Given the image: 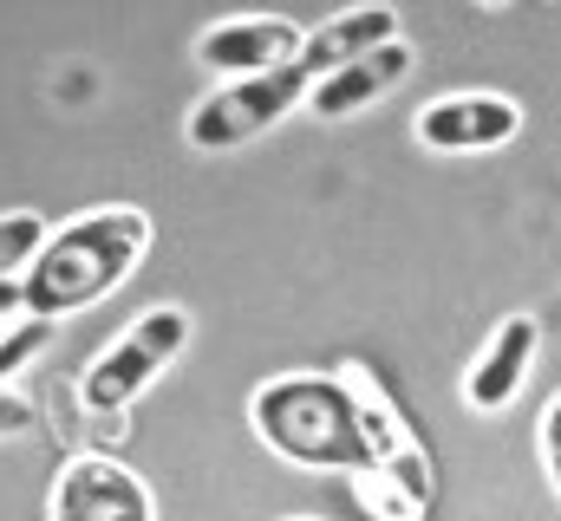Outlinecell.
Listing matches in <instances>:
<instances>
[{
  "instance_id": "cell-11",
  "label": "cell",
  "mask_w": 561,
  "mask_h": 521,
  "mask_svg": "<svg viewBox=\"0 0 561 521\" xmlns=\"http://www.w3.org/2000/svg\"><path fill=\"white\" fill-rule=\"evenodd\" d=\"M46 216L39 209H7L0 216V320H26V267L46 248Z\"/></svg>"
},
{
  "instance_id": "cell-1",
  "label": "cell",
  "mask_w": 561,
  "mask_h": 521,
  "mask_svg": "<svg viewBox=\"0 0 561 521\" xmlns=\"http://www.w3.org/2000/svg\"><path fill=\"white\" fill-rule=\"evenodd\" d=\"M144 248H150V216L131 209V202H112V209L59 222L46 235L39 260L26 267V313L59 326L66 313L99 306L105 293H118L138 274Z\"/></svg>"
},
{
  "instance_id": "cell-10",
  "label": "cell",
  "mask_w": 561,
  "mask_h": 521,
  "mask_svg": "<svg viewBox=\"0 0 561 521\" xmlns=\"http://www.w3.org/2000/svg\"><path fill=\"white\" fill-rule=\"evenodd\" d=\"M405 72H412V46H405V39H392V46H379V53H366V59H353V66L327 72L320 85H307V112H313L320 125H340V118L366 112L373 99H386Z\"/></svg>"
},
{
  "instance_id": "cell-6",
  "label": "cell",
  "mask_w": 561,
  "mask_h": 521,
  "mask_svg": "<svg viewBox=\"0 0 561 521\" xmlns=\"http://www.w3.org/2000/svg\"><path fill=\"white\" fill-rule=\"evenodd\" d=\"M307 46V33L287 20V13H236V20H216L203 26L196 39V59L222 79H262V72H280L294 66Z\"/></svg>"
},
{
  "instance_id": "cell-16",
  "label": "cell",
  "mask_w": 561,
  "mask_h": 521,
  "mask_svg": "<svg viewBox=\"0 0 561 521\" xmlns=\"http://www.w3.org/2000/svg\"><path fill=\"white\" fill-rule=\"evenodd\" d=\"M287 521H313V516H287Z\"/></svg>"
},
{
  "instance_id": "cell-7",
  "label": "cell",
  "mask_w": 561,
  "mask_h": 521,
  "mask_svg": "<svg viewBox=\"0 0 561 521\" xmlns=\"http://www.w3.org/2000/svg\"><path fill=\"white\" fill-rule=\"evenodd\" d=\"M412 130L424 150H503L523 130V105L503 92H444L419 112Z\"/></svg>"
},
{
  "instance_id": "cell-14",
  "label": "cell",
  "mask_w": 561,
  "mask_h": 521,
  "mask_svg": "<svg viewBox=\"0 0 561 521\" xmlns=\"http://www.w3.org/2000/svg\"><path fill=\"white\" fill-rule=\"evenodd\" d=\"M542 470H549V483H556V496H561V391L542 410Z\"/></svg>"
},
{
  "instance_id": "cell-9",
  "label": "cell",
  "mask_w": 561,
  "mask_h": 521,
  "mask_svg": "<svg viewBox=\"0 0 561 521\" xmlns=\"http://www.w3.org/2000/svg\"><path fill=\"white\" fill-rule=\"evenodd\" d=\"M392 39H399V13L392 7H346V13H333V20H320L307 33L294 66L307 72V85H320L327 72H340V66H353V59H366V53H379Z\"/></svg>"
},
{
  "instance_id": "cell-13",
  "label": "cell",
  "mask_w": 561,
  "mask_h": 521,
  "mask_svg": "<svg viewBox=\"0 0 561 521\" xmlns=\"http://www.w3.org/2000/svg\"><path fill=\"white\" fill-rule=\"evenodd\" d=\"M353 496H359L379 521H419L424 516L419 496H412V489H399V483H392V476H379V470H359V476H353Z\"/></svg>"
},
{
  "instance_id": "cell-5",
  "label": "cell",
  "mask_w": 561,
  "mask_h": 521,
  "mask_svg": "<svg viewBox=\"0 0 561 521\" xmlns=\"http://www.w3.org/2000/svg\"><path fill=\"white\" fill-rule=\"evenodd\" d=\"M53 521H157V502L118 456L79 450L53 483Z\"/></svg>"
},
{
  "instance_id": "cell-17",
  "label": "cell",
  "mask_w": 561,
  "mask_h": 521,
  "mask_svg": "<svg viewBox=\"0 0 561 521\" xmlns=\"http://www.w3.org/2000/svg\"><path fill=\"white\" fill-rule=\"evenodd\" d=\"M0 333H7V320H0Z\"/></svg>"
},
{
  "instance_id": "cell-12",
  "label": "cell",
  "mask_w": 561,
  "mask_h": 521,
  "mask_svg": "<svg viewBox=\"0 0 561 521\" xmlns=\"http://www.w3.org/2000/svg\"><path fill=\"white\" fill-rule=\"evenodd\" d=\"M53 333H59V326H53V320H39V313L13 320V326L0 333V385H7L13 372H26V366H33V359L53 346Z\"/></svg>"
},
{
  "instance_id": "cell-15",
  "label": "cell",
  "mask_w": 561,
  "mask_h": 521,
  "mask_svg": "<svg viewBox=\"0 0 561 521\" xmlns=\"http://www.w3.org/2000/svg\"><path fill=\"white\" fill-rule=\"evenodd\" d=\"M33 424H39V410H33L26 397H13V391L0 385V443H7V437H26Z\"/></svg>"
},
{
  "instance_id": "cell-2",
  "label": "cell",
  "mask_w": 561,
  "mask_h": 521,
  "mask_svg": "<svg viewBox=\"0 0 561 521\" xmlns=\"http://www.w3.org/2000/svg\"><path fill=\"white\" fill-rule=\"evenodd\" d=\"M255 437L294 470H373V443L359 430V404L340 372H280L249 397Z\"/></svg>"
},
{
  "instance_id": "cell-4",
  "label": "cell",
  "mask_w": 561,
  "mask_h": 521,
  "mask_svg": "<svg viewBox=\"0 0 561 521\" xmlns=\"http://www.w3.org/2000/svg\"><path fill=\"white\" fill-rule=\"evenodd\" d=\"M294 105H307V72H300V66H280V72H262V79H229V85H216L209 99L190 105L183 143L203 150V157L236 150V143H255V137L275 130Z\"/></svg>"
},
{
  "instance_id": "cell-8",
  "label": "cell",
  "mask_w": 561,
  "mask_h": 521,
  "mask_svg": "<svg viewBox=\"0 0 561 521\" xmlns=\"http://www.w3.org/2000/svg\"><path fill=\"white\" fill-rule=\"evenodd\" d=\"M536 352H542V326H536V313H510L490 339H483V352H477V366L463 372V404L470 410H510L516 404V391L529 385V372H536Z\"/></svg>"
},
{
  "instance_id": "cell-3",
  "label": "cell",
  "mask_w": 561,
  "mask_h": 521,
  "mask_svg": "<svg viewBox=\"0 0 561 521\" xmlns=\"http://www.w3.org/2000/svg\"><path fill=\"white\" fill-rule=\"evenodd\" d=\"M183 346H190V313H183V306H150V313H138V320L85 366V379H79V404H85L92 437H112V443H118V437H125V410L183 359Z\"/></svg>"
}]
</instances>
